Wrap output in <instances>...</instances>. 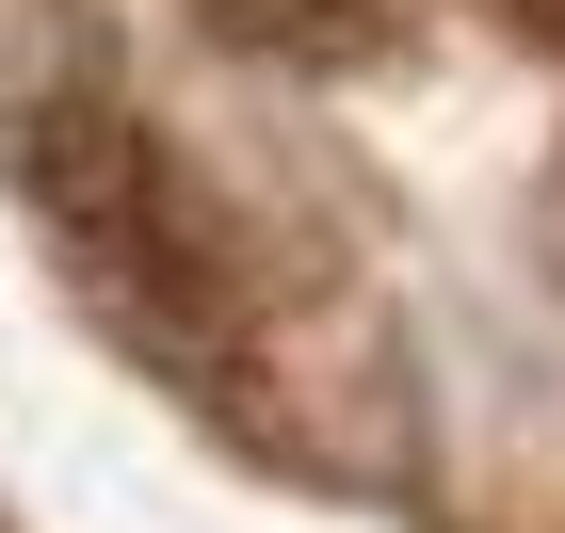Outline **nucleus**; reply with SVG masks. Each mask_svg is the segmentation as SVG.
<instances>
[{
	"mask_svg": "<svg viewBox=\"0 0 565 533\" xmlns=\"http://www.w3.org/2000/svg\"><path fill=\"white\" fill-rule=\"evenodd\" d=\"M211 33L275 49V65H355V49H388V0H211Z\"/></svg>",
	"mask_w": 565,
	"mask_h": 533,
	"instance_id": "f03ea898",
	"label": "nucleus"
},
{
	"mask_svg": "<svg viewBox=\"0 0 565 533\" xmlns=\"http://www.w3.org/2000/svg\"><path fill=\"white\" fill-rule=\"evenodd\" d=\"M33 194L82 243V275H114L130 308H194L211 291L194 275V211H178V178H162V130H146L130 97H49L33 114Z\"/></svg>",
	"mask_w": 565,
	"mask_h": 533,
	"instance_id": "f257e3e1",
	"label": "nucleus"
}]
</instances>
